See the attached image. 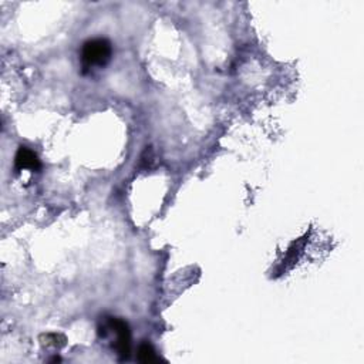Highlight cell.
I'll return each instance as SVG.
<instances>
[{
    "instance_id": "277c9868",
    "label": "cell",
    "mask_w": 364,
    "mask_h": 364,
    "mask_svg": "<svg viewBox=\"0 0 364 364\" xmlns=\"http://www.w3.org/2000/svg\"><path fill=\"white\" fill-rule=\"evenodd\" d=\"M139 360L141 363H157L161 358L158 357L157 351L154 350V347L150 343H143L139 347Z\"/></svg>"
},
{
    "instance_id": "3957f363",
    "label": "cell",
    "mask_w": 364,
    "mask_h": 364,
    "mask_svg": "<svg viewBox=\"0 0 364 364\" xmlns=\"http://www.w3.org/2000/svg\"><path fill=\"white\" fill-rule=\"evenodd\" d=\"M15 168L17 173L23 170L38 171L40 168V159L36 155V152H33L27 147H20L15 158Z\"/></svg>"
},
{
    "instance_id": "7a4b0ae2",
    "label": "cell",
    "mask_w": 364,
    "mask_h": 364,
    "mask_svg": "<svg viewBox=\"0 0 364 364\" xmlns=\"http://www.w3.org/2000/svg\"><path fill=\"white\" fill-rule=\"evenodd\" d=\"M98 330H103V336H106L109 332L114 333L116 340V349L118 351V356L121 360H128L131 356V332L127 322L121 319L110 317L103 326H100Z\"/></svg>"
},
{
    "instance_id": "6da1fadb",
    "label": "cell",
    "mask_w": 364,
    "mask_h": 364,
    "mask_svg": "<svg viewBox=\"0 0 364 364\" xmlns=\"http://www.w3.org/2000/svg\"><path fill=\"white\" fill-rule=\"evenodd\" d=\"M113 54L111 43L107 39H93L83 45L81 63L84 69H91L95 65H106Z\"/></svg>"
}]
</instances>
